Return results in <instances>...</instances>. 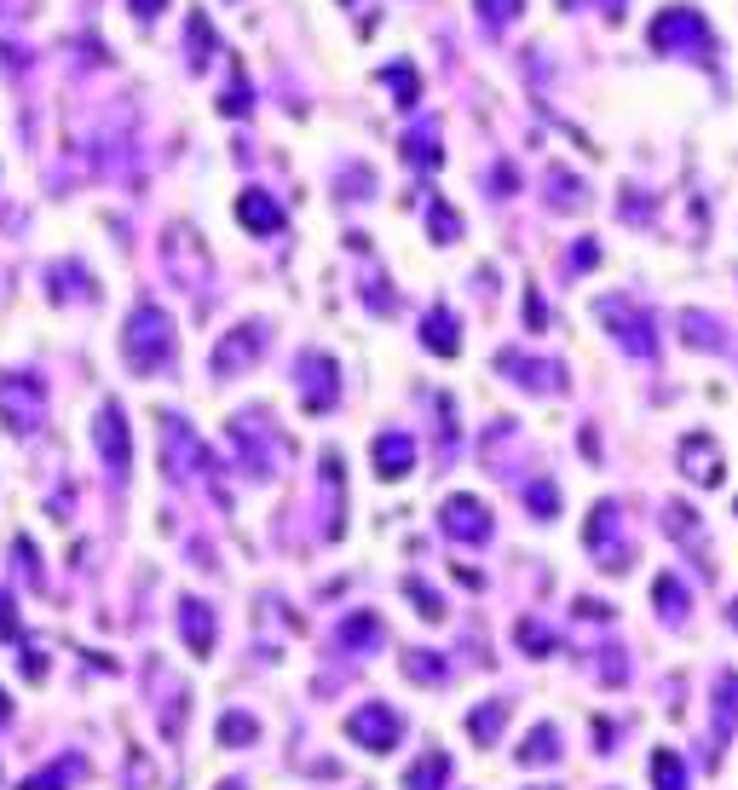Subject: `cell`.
I'll use <instances>...</instances> for the list:
<instances>
[{"label":"cell","instance_id":"1","mask_svg":"<svg viewBox=\"0 0 738 790\" xmlns=\"http://www.w3.org/2000/svg\"><path fill=\"white\" fill-rule=\"evenodd\" d=\"M121 352H128V363L139 375H156V370H168L174 363V323L162 307H133L128 318V330H121Z\"/></svg>","mask_w":738,"mask_h":790},{"label":"cell","instance_id":"2","mask_svg":"<svg viewBox=\"0 0 738 790\" xmlns=\"http://www.w3.org/2000/svg\"><path fill=\"white\" fill-rule=\"evenodd\" d=\"M0 416L12 433H35L47 421V387L35 375H0Z\"/></svg>","mask_w":738,"mask_h":790},{"label":"cell","instance_id":"3","mask_svg":"<svg viewBox=\"0 0 738 790\" xmlns=\"http://www.w3.org/2000/svg\"><path fill=\"white\" fill-rule=\"evenodd\" d=\"M346 739L364 744V751H376V756H386L404 739V716L386 710V704H358V710L346 716Z\"/></svg>","mask_w":738,"mask_h":790},{"label":"cell","instance_id":"4","mask_svg":"<svg viewBox=\"0 0 738 790\" xmlns=\"http://www.w3.org/2000/svg\"><path fill=\"white\" fill-rule=\"evenodd\" d=\"M162 456H168V474H174V479H191V474L202 479V474L214 468L209 451H202V439L184 428L179 416H162Z\"/></svg>","mask_w":738,"mask_h":790},{"label":"cell","instance_id":"5","mask_svg":"<svg viewBox=\"0 0 738 790\" xmlns=\"http://www.w3.org/2000/svg\"><path fill=\"white\" fill-rule=\"evenodd\" d=\"M93 444H98V456H105L110 479H128V468H133V439H128V416H121V404H105V410H98Z\"/></svg>","mask_w":738,"mask_h":790},{"label":"cell","instance_id":"6","mask_svg":"<svg viewBox=\"0 0 738 790\" xmlns=\"http://www.w3.org/2000/svg\"><path fill=\"white\" fill-rule=\"evenodd\" d=\"M600 318L611 323V335H618V340H623V347H629L634 358H652V352H658V335H652V318H646V312H634L623 295H618V300H600Z\"/></svg>","mask_w":738,"mask_h":790},{"label":"cell","instance_id":"7","mask_svg":"<svg viewBox=\"0 0 738 790\" xmlns=\"http://www.w3.org/2000/svg\"><path fill=\"white\" fill-rule=\"evenodd\" d=\"M439 525H444L456 542H485V537H490V508H485L479 496H450L444 514H439Z\"/></svg>","mask_w":738,"mask_h":790},{"label":"cell","instance_id":"8","mask_svg":"<svg viewBox=\"0 0 738 790\" xmlns=\"http://www.w3.org/2000/svg\"><path fill=\"white\" fill-rule=\"evenodd\" d=\"M675 40H692V47H710V29H704V17L699 12H687V7H669L658 12V24H652V47L669 52Z\"/></svg>","mask_w":738,"mask_h":790},{"label":"cell","instance_id":"9","mask_svg":"<svg viewBox=\"0 0 738 790\" xmlns=\"http://www.w3.org/2000/svg\"><path fill=\"white\" fill-rule=\"evenodd\" d=\"M300 398H306V410H330L335 404V363L323 352L300 358Z\"/></svg>","mask_w":738,"mask_h":790},{"label":"cell","instance_id":"10","mask_svg":"<svg viewBox=\"0 0 738 790\" xmlns=\"http://www.w3.org/2000/svg\"><path fill=\"white\" fill-rule=\"evenodd\" d=\"M265 347V330L260 323H249V330H231L219 340V352H214V375H237V363H254Z\"/></svg>","mask_w":738,"mask_h":790},{"label":"cell","instance_id":"11","mask_svg":"<svg viewBox=\"0 0 738 790\" xmlns=\"http://www.w3.org/2000/svg\"><path fill=\"white\" fill-rule=\"evenodd\" d=\"M681 462H687V479H699V484H722V451H715V439L687 433V439H681Z\"/></svg>","mask_w":738,"mask_h":790},{"label":"cell","instance_id":"12","mask_svg":"<svg viewBox=\"0 0 738 790\" xmlns=\"http://www.w3.org/2000/svg\"><path fill=\"white\" fill-rule=\"evenodd\" d=\"M179 635H184V646H191L197 658H209V653H214V606L184 600V606H179Z\"/></svg>","mask_w":738,"mask_h":790},{"label":"cell","instance_id":"13","mask_svg":"<svg viewBox=\"0 0 738 790\" xmlns=\"http://www.w3.org/2000/svg\"><path fill=\"white\" fill-rule=\"evenodd\" d=\"M237 219H242L254 237H277V231H283V208H277L265 191H242V196H237Z\"/></svg>","mask_w":738,"mask_h":790},{"label":"cell","instance_id":"14","mask_svg":"<svg viewBox=\"0 0 738 790\" xmlns=\"http://www.w3.org/2000/svg\"><path fill=\"white\" fill-rule=\"evenodd\" d=\"M369 456H376V474H381V479H404L409 468H416V444H409L404 433H381Z\"/></svg>","mask_w":738,"mask_h":790},{"label":"cell","instance_id":"15","mask_svg":"<svg viewBox=\"0 0 738 790\" xmlns=\"http://www.w3.org/2000/svg\"><path fill=\"white\" fill-rule=\"evenodd\" d=\"M738 733V670L715 675V744H727Z\"/></svg>","mask_w":738,"mask_h":790},{"label":"cell","instance_id":"16","mask_svg":"<svg viewBox=\"0 0 738 790\" xmlns=\"http://www.w3.org/2000/svg\"><path fill=\"white\" fill-rule=\"evenodd\" d=\"M381 612H353V618H346L341 623V630H335V646H341V653H364V646H381Z\"/></svg>","mask_w":738,"mask_h":790},{"label":"cell","instance_id":"17","mask_svg":"<svg viewBox=\"0 0 738 790\" xmlns=\"http://www.w3.org/2000/svg\"><path fill=\"white\" fill-rule=\"evenodd\" d=\"M548 762H560V733L543 721V727H531V739L520 744V767H548Z\"/></svg>","mask_w":738,"mask_h":790},{"label":"cell","instance_id":"18","mask_svg":"<svg viewBox=\"0 0 738 790\" xmlns=\"http://www.w3.org/2000/svg\"><path fill=\"white\" fill-rule=\"evenodd\" d=\"M444 779H450V756H444V751H427V756L404 774V790H439Z\"/></svg>","mask_w":738,"mask_h":790},{"label":"cell","instance_id":"19","mask_svg":"<svg viewBox=\"0 0 738 790\" xmlns=\"http://www.w3.org/2000/svg\"><path fill=\"white\" fill-rule=\"evenodd\" d=\"M502 721H508V698H490V704H479V710L467 716V733H474V744H497Z\"/></svg>","mask_w":738,"mask_h":790},{"label":"cell","instance_id":"20","mask_svg":"<svg viewBox=\"0 0 738 790\" xmlns=\"http://www.w3.org/2000/svg\"><path fill=\"white\" fill-rule=\"evenodd\" d=\"M81 774H87V767H81V756H64V762H52L47 774H35V779H24L17 790H70Z\"/></svg>","mask_w":738,"mask_h":790},{"label":"cell","instance_id":"21","mask_svg":"<svg viewBox=\"0 0 738 790\" xmlns=\"http://www.w3.org/2000/svg\"><path fill=\"white\" fill-rule=\"evenodd\" d=\"M254 739H260V721H254V716H242V710L219 716V744H225V751H242V744H254Z\"/></svg>","mask_w":738,"mask_h":790},{"label":"cell","instance_id":"22","mask_svg":"<svg viewBox=\"0 0 738 790\" xmlns=\"http://www.w3.org/2000/svg\"><path fill=\"white\" fill-rule=\"evenodd\" d=\"M652 785H658V790H687V767H681V756H675L669 744H664V751H652Z\"/></svg>","mask_w":738,"mask_h":790},{"label":"cell","instance_id":"23","mask_svg":"<svg viewBox=\"0 0 738 790\" xmlns=\"http://www.w3.org/2000/svg\"><path fill=\"white\" fill-rule=\"evenodd\" d=\"M421 340H427V347H433V352H444V358H450V352H456V347H462V340H456V318H450V312L439 307L433 318H427V330H421Z\"/></svg>","mask_w":738,"mask_h":790},{"label":"cell","instance_id":"24","mask_svg":"<svg viewBox=\"0 0 738 790\" xmlns=\"http://www.w3.org/2000/svg\"><path fill=\"white\" fill-rule=\"evenodd\" d=\"M652 600L664 606V618H669V623H687V589H681V583H675L669 572L652 583Z\"/></svg>","mask_w":738,"mask_h":790},{"label":"cell","instance_id":"25","mask_svg":"<svg viewBox=\"0 0 738 790\" xmlns=\"http://www.w3.org/2000/svg\"><path fill=\"white\" fill-rule=\"evenodd\" d=\"M514 641L531 646V658H548V653H554V635L543 630L537 618H520V623H514Z\"/></svg>","mask_w":738,"mask_h":790},{"label":"cell","instance_id":"26","mask_svg":"<svg viewBox=\"0 0 738 790\" xmlns=\"http://www.w3.org/2000/svg\"><path fill=\"white\" fill-rule=\"evenodd\" d=\"M404 675H409V681H433V686H439L450 670H444V658H433V653H427V658H421V653H404Z\"/></svg>","mask_w":738,"mask_h":790},{"label":"cell","instance_id":"27","mask_svg":"<svg viewBox=\"0 0 738 790\" xmlns=\"http://www.w3.org/2000/svg\"><path fill=\"white\" fill-rule=\"evenodd\" d=\"M404 589H409V600H416V612H421L427 623H439V618H444V600H439L433 589H421V583H416V577H409V583H404Z\"/></svg>","mask_w":738,"mask_h":790},{"label":"cell","instance_id":"28","mask_svg":"<svg viewBox=\"0 0 738 790\" xmlns=\"http://www.w3.org/2000/svg\"><path fill=\"white\" fill-rule=\"evenodd\" d=\"M427 208H433V231H439V242H456V231H462V219L456 214H450L444 208V202L433 196V202H427Z\"/></svg>","mask_w":738,"mask_h":790},{"label":"cell","instance_id":"29","mask_svg":"<svg viewBox=\"0 0 738 790\" xmlns=\"http://www.w3.org/2000/svg\"><path fill=\"white\" fill-rule=\"evenodd\" d=\"M681 323H687V340H692V347H715V323H710V318H699V312H687Z\"/></svg>","mask_w":738,"mask_h":790},{"label":"cell","instance_id":"30","mask_svg":"<svg viewBox=\"0 0 738 790\" xmlns=\"http://www.w3.org/2000/svg\"><path fill=\"white\" fill-rule=\"evenodd\" d=\"M386 81H393V93H398V105H416V75H409L404 64H398V70H386Z\"/></svg>","mask_w":738,"mask_h":790},{"label":"cell","instance_id":"31","mask_svg":"<svg viewBox=\"0 0 738 790\" xmlns=\"http://www.w3.org/2000/svg\"><path fill=\"white\" fill-rule=\"evenodd\" d=\"M474 7L485 12V24H502V17H508V12H514V7H520V0H474Z\"/></svg>","mask_w":738,"mask_h":790},{"label":"cell","instance_id":"32","mask_svg":"<svg viewBox=\"0 0 738 790\" xmlns=\"http://www.w3.org/2000/svg\"><path fill=\"white\" fill-rule=\"evenodd\" d=\"M531 508H537V519L554 514V484H531Z\"/></svg>","mask_w":738,"mask_h":790},{"label":"cell","instance_id":"33","mask_svg":"<svg viewBox=\"0 0 738 790\" xmlns=\"http://www.w3.org/2000/svg\"><path fill=\"white\" fill-rule=\"evenodd\" d=\"M0 635H17V618H12V600L0 595Z\"/></svg>","mask_w":738,"mask_h":790},{"label":"cell","instance_id":"34","mask_svg":"<svg viewBox=\"0 0 738 790\" xmlns=\"http://www.w3.org/2000/svg\"><path fill=\"white\" fill-rule=\"evenodd\" d=\"M162 7H168V0H133V12H139V17H156Z\"/></svg>","mask_w":738,"mask_h":790},{"label":"cell","instance_id":"35","mask_svg":"<svg viewBox=\"0 0 738 790\" xmlns=\"http://www.w3.org/2000/svg\"><path fill=\"white\" fill-rule=\"evenodd\" d=\"M12 716V704H7V693H0V721H7Z\"/></svg>","mask_w":738,"mask_h":790},{"label":"cell","instance_id":"36","mask_svg":"<svg viewBox=\"0 0 738 790\" xmlns=\"http://www.w3.org/2000/svg\"><path fill=\"white\" fill-rule=\"evenodd\" d=\"M219 790H242V785H237V779H225V785H219Z\"/></svg>","mask_w":738,"mask_h":790},{"label":"cell","instance_id":"37","mask_svg":"<svg viewBox=\"0 0 738 790\" xmlns=\"http://www.w3.org/2000/svg\"><path fill=\"white\" fill-rule=\"evenodd\" d=\"M531 790H554V785H531Z\"/></svg>","mask_w":738,"mask_h":790}]
</instances>
